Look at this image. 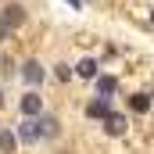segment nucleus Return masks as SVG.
Segmentation results:
<instances>
[{"instance_id": "nucleus-1", "label": "nucleus", "mask_w": 154, "mask_h": 154, "mask_svg": "<svg viewBox=\"0 0 154 154\" xmlns=\"http://www.w3.org/2000/svg\"><path fill=\"white\" fill-rule=\"evenodd\" d=\"M0 22H4L7 29H18V25L25 22V7H22V4H7V7L0 11Z\"/></svg>"}, {"instance_id": "nucleus-2", "label": "nucleus", "mask_w": 154, "mask_h": 154, "mask_svg": "<svg viewBox=\"0 0 154 154\" xmlns=\"http://www.w3.org/2000/svg\"><path fill=\"white\" fill-rule=\"evenodd\" d=\"M39 111H43V97H39L36 90H29V93L22 97V115L25 118H39Z\"/></svg>"}, {"instance_id": "nucleus-3", "label": "nucleus", "mask_w": 154, "mask_h": 154, "mask_svg": "<svg viewBox=\"0 0 154 154\" xmlns=\"http://www.w3.org/2000/svg\"><path fill=\"white\" fill-rule=\"evenodd\" d=\"M22 79H25L29 86H39V82H43V65H39V61H25V65H22Z\"/></svg>"}, {"instance_id": "nucleus-4", "label": "nucleus", "mask_w": 154, "mask_h": 154, "mask_svg": "<svg viewBox=\"0 0 154 154\" xmlns=\"http://www.w3.org/2000/svg\"><path fill=\"white\" fill-rule=\"evenodd\" d=\"M104 133L108 136H122L125 133V115H108L104 118Z\"/></svg>"}, {"instance_id": "nucleus-5", "label": "nucleus", "mask_w": 154, "mask_h": 154, "mask_svg": "<svg viewBox=\"0 0 154 154\" xmlns=\"http://www.w3.org/2000/svg\"><path fill=\"white\" fill-rule=\"evenodd\" d=\"M18 140H25V143H32V140H39V129H36V118H25V122L18 125Z\"/></svg>"}, {"instance_id": "nucleus-6", "label": "nucleus", "mask_w": 154, "mask_h": 154, "mask_svg": "<svg viewBox=\"0 0 154 154\" xmlns=\"http://www.w3.org/2000/svg\"><path fill=\"white\" fill-rule=\"evenodd\" d=\"M115 90H118V79H115V75H97V93H100L104 100H108Z\"/></svg>"}, {"instance_id": "nucleus-7", "label": "nucleus", "mask_w": 154, "mask_h": 154, "mask_svg": "<svg viewBox=\"0 0 154 154\" xmlns=\"http://www.w3.org/2000/svg\"><path fill=\"white\" fill-rule=\"evenodd\" d=\"M86 115H90V118H108V115H111V111H108V100H104V97L90 100V104H86Z\"/></svg>"}, {"instance_id": "nucleus-8", "label": "nucleus", "mask_w": 154, "mask_h": 154, "mask_svg": "<svg viewBox=\"0 0 154 154\" xmlns=\"http://www.w3.org/2000/svg\"><path fill=\"white\" fill-rule=\"evenodd\" d=\"M129 108H133L136 115H147V111H151V97H147V93H133V97H129Z\"/></svg>"}, {"instance_id": "nucleus-9", "label": "nucleus", "mask_w": 154, "mask_h": 154, "mask_svg": "<svg viewBox=\"0 0 154 154\" xmlns=\"http://www.w3.org/2000/svg\"><path fill=\"white\" fill-rule=\"evenodd\" d=\"M36 129H39V136H57V118H50V115H39Z\"/></svg>"}, {"instance_id": "nucleus-10", "label": "nucleus", "mask_w": 154, "mask_h": 154, "mask_svg": "<svg viewBox=\"0 0 154 154\" xmlns=\"http://www.w3.org/2000/svg\"><path fill=\"white\" fill-rule=\"evenodd\" d=\"M75 75H82V79H97V61L93 57H82L75 65Z\"/></svg>"}, {"instance_id": "nucleus-11", "label": "nucleus", "mask_w": 154, "mask_h": 154, "mask_svg": "<svg viewBox=\"0 0 154 154\" xmlns=\"http://www.w3.org/2000/svg\"><path fill=\"white\" fill-rule=\"evenodd\" d=\"M14 147H18V140H14V133H7V129H0V151H4V154H14Z\"/></svg>"}, {"instance_id": "nucleus-12", "label": "nucleus", "mask_w": 154, "mask_h": 154, "mask_svg": "<svg viewBox=\"0 0 154 154\" xmlns=\"http://www.w3.org/2000/svg\"><path fill=\"white\" fill-rule=\"evenodd\" d=\"M57 79H61V82H65V79H72V68H68V65H57Z\"/></svg>"}, {"instance_id": "nucleus-13", "label": "nucleus", "mask_w": 154, "mask_h": 154, "mask_svg": "<svg viewBox=\"0 0 154 154\" xmlns=\"http://www.w3.org/2000/svg\"><path fill=\"white\" fill-rule=\"evenodd\" d=\"M11 36V29H7V25H4V22H0V43H4V39Z\"/></svg>"}, {"instance_id": "nucleus-14", "label": "nucleus", "mask_w": 154, "mask_h": 154, "mask_svg": "<svg viewBox=\"0 0 154 154\" xmlns=\"http://www.w3.org/2000/svg\"><path fill=\"white\" fill-rule=\"evenodd\" d=\"M68 4H72V7H75V11H79V7H82V0H68Z\"/></svg>"}, {"instance_id": "nucleus-15", "label": "nucleus", "mask_w": 154, "mask_h": 154, "mask_svg": "<svg viewBox=\"0 0 154 154\" xmlns=\"http://www.w3.org/2000/svg\"><path fill=\"white\" fill-rule=\"evenodd\" d=\"M0 104H4V93H0Z\"/></svg>"}, {"instance_id": "nucleus-16", "label": "nucleus", "mask_w": 154, "mask_h": 154, "mask_svg": "<svg viewBox=\"0 0 154 154\" xmlns=\"http://www.w3.org/2000/svg\"><path fill=\"white\" fill-rule=\"evenodd\" d=\"M151 22H154V11H151Z\"/></svg>"}]
</instances>
